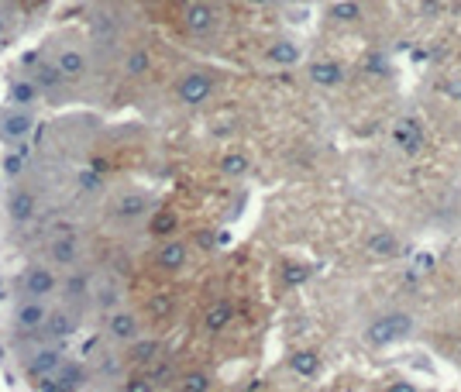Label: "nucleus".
I'll use <instances>...</instances> for the list:
<instances>
[{
    "label": "nucleus",
    "instance_id": "1",
    "mask_svg": "<svg viewBox=\"0 0 461 392\" xmlns=\"http://www.w3.org/2000/svg\"><path fill=\"white\" fill-rule=\"evenodd\" d=\"M410 330H413V316L396 310V314H382L376 320H369V327H365L362 337H365L369 348H389V344L410 337Z\"/></svg>",
    "mask_w": 461,
    "mask_h": 392
},
{
    "label": "nucleus",
    "instance_id": "2",
    "mask_svg": "<svg viewBox=\"0 0 461 392\" xmlns=\"http://www.w3.org/2000/svg\"><path fill=\"white\" fill-rule=\"evenodd\" d=\"M17 293L31 296V300H48L59 293V275L52 272L48 265H28L24 272L17 275Z\"/></svg>",
    "mask_w": 461,
    "mask_h": 392
},
{
    "label": "nucleus",
    "instance_id": "3",
    "mask_svg": "<svg viewBox=\"0 0 461 392\" xmlns=\"http://www.w3.org/2000/svg\"><path fill=\"white\" fill-rule=\"evenodd\" d=\"M45 314H48L45 300L21 296V303L14 307V316H10L14 334H17V337H38V330H42V323H45Z\"/></svg>",
    "mask_w": 461,
    "mask_h": 392
},
{
    "label": "nucleus",
    "instance_id": "4",
    "mask_svg": "<svg viewBox=\"0 0 461 392\" xmlns=\"http://www.w3.org/2000/svg\"><path fill=\"white\" fill-rule=\"evenodd\" d=\"M210 93H213V79H210V73H204V69H193V73H186V76L176 83V100L186 104V107L207 104Z\"/></svg>",
    "mask_w": 461,
    "mask_h": 392
},
{
    "label": "nucleus",
    "instance_id": "5",
    "mask_svg": "<svg viewBox=\"0 0 461 392\" xmlns=\"http://www.w3.org/2000/svg\"><path fill=\"white\" fill-rule=\"evenodd\" d=\"M31 127H35V118L28 114V107L3 111V114H0V141H7V145H21V141L31 138Z\"/></svg>",
    "mask_w": 461,
    "mask_h": 392
},
{
    "label": "nucleus",
    "instance_id": "6",
    "mask_svg": "<svg viewBox=\"0 0 461 392\" xmlns=\"http://www.w3.org/2000/svg\"><path fill=\"white\" fill-rule=\"evenodd\" d=\"M138 330H141V320L138 314H131V310H107L104 316V334L114 341V344H127V341H134L138 337Z\"/></svg>",
    "mask_w": 461,
    "mask_h": 392
},
{
    "label": "nucleus",
    "instance_id": "7",
    "mask_svg": "<svg viewBox=\"0 0 461 392\" xmlns=\"http://www.w3.org/2000/svg\"><path fill=\"white\" fill-rule=\"evenodd\" d=\"M80 258H83V251H80V241L76 234H59L48 241V262L52 265H59V269H76L80 265Z\"/></svg>",
    "mask_w": 461,
    "mask_h": 392
},
{
    "label": "nucleus",
    "instance_id": "8",
    "mask_svg": "<svg viewBox=\"0 0 461 392\" xmlns=\"http://www.w3.org/2000/svg\"><path fill=\"white\" fill-rule=\"evenodd\" d=\"M76 314L69 310V307H55V310H48L45 314V323L42 330H38V337H45V341H62V337H69L73 330H76Z\"/></svg>",
    "mask_w": 461,
    "mask_h": 392
},
{
    "label": "nucleus",
    "instance_id": "9",
    "mask_svg": "<svg viewBox=\"0 0 461 392\" xmlns=\"http://www.w3.org/2000/svg\"><path fill=\"white\" fill-rule=\"evenodd\" d=\"M392 145L410 158L420 155V148H423V127H420V120L417 118L396 120V127H392Z\"/></svg>",
    "mask_w": 461,
    "mask_h": 392
},
{
    "label": "nucleus",
    "instance_id": "10",
    "mask_svg": "<svg viewBox=\"0 0 461 392\" xmlns=\"http://www.w3.org/2000/svg\"><path fill=\"white\" fill-rule=\"evenodd\" d=\"M148 206H152V200L145 193H121L114 200V206H111V217L121 220V224H134V220H141L148 214Z\"/></svg>",
    "mask_w": 461,
    "mask_h": 392
},
{
    "label": "nucleus",
    "instance_id": "11",
    "mask_svg": "<svg viewBox=\"0 0 461 392\" xmlns=\"http://www.w3.org/2000/svg\"><path fill=\"white\" fill-rule=\"evenodd\" d=\"M183 24H186L190 35H210L217 28V10L210 7L207 0H193L186 7V14H183Z\"/></svg>",
    "mask_w": 461,
    "mask_h": 392
},
{
    "label": "nucleus",
    "instance_id": "12",
    "mask_svg": "<svg viewBox=\"0 0 461 392\" xmlns=\"http://www.w3.org/2000/svg\"><path fill=\"white\" fill-rule=\"evenodd\" d=\"M90 372H86L83 365H76V361H62L55 372H52V379H45L42 389H83Z\"/></svg>",
    "mask_w": 461,
    "mask_h": 392
},
{
    "label": "nucleus",
    "instance_id": "13",
    "mask_svg": "<svg viewBox=\"0 0 461 392\" xmlns=\"http://www.w3.org/2000/svg\"><path fill=\"white\" fill-rule=\"evenodd\" d=\"M121 296H125V286H121L118 279H111V275H104L100 282L90 286V300H93V307H97L100 314L121 307Z\"/></svg>",
    "mask_w": 461,
    "mask_h": 392
},
{
    "label": "nucleus",
    "instance_id": "14",
    "mask_svg": "<svg viewBox=\"0 0 461 392\" xmlns=\"http://www.w3.org/2000/svg\"><path fill=\"white\" fill-rule=\"evenodd\" d=\"M59 365H62V348H59V341H52V344H45V348H35V351L28 354V375H31V379L52 375Z\"/></svg>",
    "mask_w": 461,
    "mask_h": 392
},
{
    "label": "nucleus",
    "instance_id": "15",
    "mask_svg": "<svg viewBox=\"0 0 461 392\" xmlns=\"http://www.w3.org/2000/svg\"><path fill=\"white\" fill-rule=\"evenodd\" d=\"M52 66L59 69V76L66 79V83H76V79L86 76L90 59H86V52H80V48H62V52L55 55V62H52Z\"/></svg>",
    "mask_w": 461,
    "mask_h": 392
},
{
    "label": "nucleus",
    "instance_id": "16",
    "mask_svg": "<svg viewBox=\"0 0 461 392\" xmlns=\"http://www.w3.org/2000/svg\"><path fill=\"white\" fill-rule=\"evenodd\" d=\"M3 210H7V220H10V224H28V220L35 217L38 203H35V196L28 193V190H10Z\"/></svg>",
    "mask_w": 461,
    "mask_h": 392
},
{
    "label": "nucleus",
    "instance_id": "17",
    "mask_svg": "<svg viewBox=\"0 0 461 392\" xmlns=\"http://www.w3.org/2000/svg\"><path fill=\"white\" fill-rule=\"evenodd\" d=\"M190 262V248L183 244V241H162V248L155 251V265L159 269H166V272H179L183 265Z\"/></svg>",
    "mask_w": 461,
    "mask_h": 392
},
{
    "label": "nucleus",
    "instance_id": "18",
    "mask_svg": "<svg viewBox=\"0 0 461 392\" xmlns=\"http://www.w3.org/2000/svg\"><path fill=\"white\" fill-rule=\"evenodd\" d=\"M290 368H293V375H299L303 382H313L320 375V354L313 351V348H299L290 358Z\"/></svg>",
    "mask_w": 461,
    "mask_h": 392
},
{
    "label": "nucleus",
    "instance_id": "19",
    "mask_svg": "<svg viewBox=\"0 0 461 392\" xmlns=\"http://www.w3.org/2000/svg\"><path fill=\"white\" fill-rule=\"evenodd\" d=\"M90 286H93V282H90L83 272L73 269V275H69L66 282H59V296H62L66 303H76V307H80L83 300H90Z\"/></svg>",
    "mask_w": 461,
    "mask_h": 392
},
{
    "label": "nucleus",
    "instance_id": "20",
    "mask_svg": "<svg viewBox=\"0 0 461 392\" xmlns=\"http://www.w3.org/2000/svg\"><path fill=\"white\" fill-rule=\"evenodd\" d=\"M310 83L313 86H324V90H334L344 83V69L337 62H313L310 66Z\"/></svg>",
    "mask_w": 461,
    "mask_h": 392
},
{
    "label": "nucleus",
    "instance_id": "21",
    "mask_svg": "<svg viewBox=\"0 0 461 392\" xmlns=\"http://www.w3.org/2000/svg\"><path fill=\"white\" fill-rule=\"evenodd\" d=\"M131 348H127V358L134 361V365H152L159 354H162V344L155 341V337H134V341H127Z\"/></svg>",
    "mask_w": 461,
    "mask_h": 392
},
{
    "label": "nucleus",
    "instance_id": "22",
    "mask_svg": "<svg viewBox=\"0 0 461 392\" xmlns=\"http://www.w3.org/2000/svg\"><path fill=\"white\" fill-rule=\"evenodd\" d=\"M7 97H10L14 107H31V104L38 100V83H35V79H14Z\"/></svg>",
    "mask_w": 461,
    "mask_h": 392
},
{
    "label": "nucleus",
    "instance_id": "23",
    "mask_svg": "<svg viewBox=\"0 0 461 392\" xmlns=\"http://www.w3.org/2000/svg\"><path fill=\"white\" fill-rule=\"evenodd\" d=\"M265 59L276 62V66H296L299 62V45H293V41H272L265 48Z\"/></svg>",
    "mask_w": 461,
    "mask_h": 392
},
{
    "label": "nucleus",
    "instance_id": "24",
    "mask_svg": "<svg viewBox=\"0 0 461 392\" xmlns=\"http://www.w3.org/2000/svg\"><path fill=\"white\" fill-rule=\"evenodd\" d=\"M231 320H234V307H231V303H213L207 314H204V327H207L210 334H217V330H224Z\"/></svg>",
    "mask_w": 461,
    "mask_h": 392
},
{
    "label": "nucleus",
    "instance_id": "25",
    "mask_svg": "<svg viewBox=\"0 0 461 392\" xmlns=\"http://www.w3.org/2000/svg\"><path fill=\"white\" fill-rule=\"evenodd\" d=\"M365 248H369V255L389 258V255H396V251H399V241H396V234H389V231H378V234H369Z\"/></svg>",
    "mask_w": 461,
    "mask_h": 392
},
{
    "label": "nucleus",
    "instance_id": "26",
    "mask_svg": "<svg viewBox=\"0 0 461 392\" xmlns=\"http://www.w3.org/2000/svg\"><path fill=\"white\" fill-rule=\"evenodd\" d=\"M152 69V55L148 48H131L125 55V76H145Z\"/></svg>",
    "mask_w": 461,
    "mask_h": 392
},
{
    "label": "nucleus",
    "instance_id": "27",
    "mask_svg": "<svg viewBox=\"0 0 461 392\" xmlns=\"http://www.w3.org/2000/svg\"><path fill=\"white\" fill-rule=\"evenodd\" d=\"M220 172H224V176H245V172H248V155H245V152L224 155L220 158Z\"/></svg>",
    "mask_w": 461,
    "mask_h": 392
},
{
    "label": "nucleus",
    "instance_id": "28",
    "mask_svg": "<svg viewBox=\"0 0 461 392\" xmlns=\"http://www.w3.org/2000/svg\"><path fill=\"white\" fill-rule=\"evenodd\" d=\"M331 18H334V21H358V18H362V4H358V0L334 4V7H331Z\"/></svg>",
    "mask_w": 461,
    "mask_h": 392
},
{
    "label": "nucleus",
    "instance_id": "29",
    "mask_svg": "<svg viewBox=\"0 0 461 392\" xmlns=\"http://www.w3.org/2000/svg\"><path fill=\"white\" fill-rule=\"evenodd\" d=\"M35 83H38V90H55V86H59V83H62V76H59V69H55V66H42V69H38V73H35Z\"/></svg>",
    "mask_w": 461,
    "mask_h": 392
},
{
    "label": "nucleus",
    "instance_id": "30",
    "mask_svg": "<svg viewBox=\"0 0 461 392\" xmlns=\"http://www.w3.org/2000/svg\"><path fill=\"white\" fill-rule=\"evenodd\" d=\"M152 231H155L159 237L172 234V231H176V214H166V210H159V214H155V220H152Z\"/></svg>",
    "mask_w": 461,
    "mask_h": 392
},
{
    "label": "nucleus",
    "instance_id": "31",
    "mask_svg": "<svg viewBox=\"0 0 461 392\" xmlns=\"http://www.w3.org/2000/svg\"><path fill=\"white\" fill-rule=\"evenodd\" d=\"M306 279H310V269H306V265H286V269H283V282H286V286H303V282H306Z\"/></svg>",
    "mask_w": 461,
    "mask_h": 392
},
{
    "label": "nucleus",
    "instance_id": "32",
    "mask_svg": "<svg viewBox=\"0 0 461 392\" xmlns=\"http://www.w3.org/2000/svg\"><path fill=\"white\" fill-rule=\"evenodd\" d=\"M80 190H83V193H100V190H104V176L93 172V169L80 172Z\"/></svg>",
    "mask_w": 461,
    "mask_h": 392
},
{
    "label": "nucleus",
    "instance_id": "33",
    "mask_svg": "<svg viewBox=\"0 0 461 392\" xmlns=\"http://www.w3.org/2000/svg\"><path fill=\"white\" fill-rule=\"evenodd\" d=\"M365 73H372V76H389V73H392V69H389V59L378 55V52H372V55L365 59Z\"/></svg>",
    "mask_w": 461,
    "mask_h": 392
},
{
    "label": "nucleus",
    "instance_id": "34",
    "mask_svg": "<svg viewBox=\"0 0 461 392\" xmlns=\"http://www.w3.org/2000/svg\"><path fill=\"white\" fill-rule=\"evenodd\" d=\"M183 389L186 392H204V389H210V379L204 375V372H193V375L183 379Z\"/></svg>",
    "mask_w": 461,
    "mask_h": 392
},
{
    "label": "nucleus",
    "instance_id": "35",
    "mask_svg": "<svg viewBox=\"0 0 461 392\" xmlns=\"http://www.w3.org/2000/svg\"><path fill=\"white\" fill-rule=\"evenodd\" d=\"M148 310H152L155 316H169L172 314V300H169V296H155V300L148 303Z\"/></svg>",
    "mask_w": 461,
    "mask_h": 392
},
{
    "label": "nucleus",
    "instance_id": "36",
    "mask_svg": "<svg viewBox=\"0 0 461 392\" xmlns=\"http://www.w3.org/2000/svg\"><path fill=\"white\" fill-rule=\"evenodd\" d=\"M430 269H434V255H430V251L413 255V272H430Z\"/></svg>",
    "mask_w": 461,
    "mask_h": 392
},
{
    "label": "nucleus",
    "instance_id": "37",
    "mask_svg": "<svg viewBox=\"0 0 461 392\" xmlns=\"http://www.w3.org/2000/svg\"><path fill=\"white\" fill-rule=\"evenodd\" d=\"M100 375H121V361L118 358H104L100 361Z\"/></svg>",
    "mask_w": 461,
    "mask_h": 392
},
{
    "label": "nucleus",
    "instance_id": "38",
    "mask_svg": "<svg viewBox=\"0 0 461 392\" xmlns=\"http://www.w3.org/2000/svg\"><path fill=\"white\" fill-rule=\"evenodd\" d=\"M389 392H413V386H410V382H392Z\"/></svg>",
    "mask_w": 461,
    "mask_h": 392
},
{
    "label": "nucleus",
    "instance_id": "39",
    "mask_svg": "<svg viewBox=\"0 0 461 392\" xmlns=\"http://www.w3.org/2000/svg\"><path fill=\"white\" fill-rule=\"evenodd\" d=\"M21 169V158H7V172H17Z\"/></svg>",
    "mask_w": 461,
    "mask_h": 392
},
{
    "label": "nucleus",
    "instance_id": "40",
    "mask_svg": "<svg viewBox=\"0 0 461 392\" xmlns=\"http://www.w3.org/2000/svg\"><path fill=\"white\" fill-rule=\"evenodd\" d=\"M252 4H258V7H265V4H272V0H252Z\"/></svg>",
    "mask_w": 461,
    "mask_h": 392
},
{
    "label": "nucleus",
    "instance_id": "41",
    "mask_svg": "<svg viewBox=\"0 0 461 392\" xmlns=\"http://www.w3.org/2000/svg\"><path fill=\"white\" fill-rule=\"evenodd\" d=\"M283 4H293V0H283Z\"/></svg>",
    "mask_w": 461,
    "mask_h": 392
},
{
    "label": "nucleus",
    "instance_id": "42",
    "mask_svg": "<svg viewBox=\"0 0 461 392\" xmlns=\"http://www.w3.org/2000/svg\"><path fill=\"white\" fill-rule=\"evenodd\" d=\"M458 100H461V90H458Z\"/></svg>",
    "mask_w": 461,
    "mask_h": 392
}]
</instances>
